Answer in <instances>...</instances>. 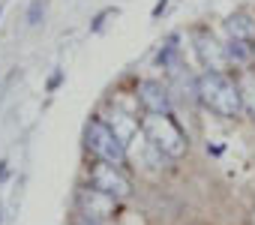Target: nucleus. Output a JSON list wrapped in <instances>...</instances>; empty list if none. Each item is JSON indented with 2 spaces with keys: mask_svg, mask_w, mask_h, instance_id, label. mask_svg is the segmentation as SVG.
Instances as JSON below:
<instances>
[{
  "mask_svg": "<svg viewBox=\"0 0 255 225\" xmlns=\"http://www.w3.org/2000/svg\"><path fill=\"white\" fill-rule=\"evenodd\" d=\"M72 225H99V219H90V216H81V219H75Z\"/></svg>",
  "mask_w": 255,
  "mask_h": 225,
  "instance_id": "13",
  "label": "nucleus"
},
{
  "mask_svg": "<svg viewBox=\"0 0 255 225\" xmlns=\"http://www.w3.org/2000/svg\"><path fill=\"white\" fill-rule=\"evenodd\" d=\"M225 54H228V60H234V63H246V60H252L255 48H252V42L231 39V42H228V48H225Z\"/></svg>",
  "mask_w": 255,
  "mask_h": 225,
  "instance_id": "9",
  "label": "nucleus"
},
{
  "mask_svg": "<svg viewBox=\"0 0 255 225\" xmlns=\"http://www.w3.org/2000/svg\"><path fill=\"white\" fill-rule=\"evenodd\" d=\"M231 39H240V42H255V21L246 15V12H237L225 21Z\"/></svg>",
  "mask_w": 255,
  "mask_h": 225,
  "instance_id": "8",
  "label": "nucleus"
},
{
  "mask_svg": "<svg viewBox=\"0 0 255 225\" xmlns=\"http://www.w3.org/2000/svg\"><path fill=\"white\" fill-rule=\"evenodd\" d=\"M240 96H243V105L249 108V114L255 117V75H240Z\"/></svg>",
  "mask_w": 255,
  "mask_h": 225,
  "instance_id": "10",
  "label": "nucleus"
},
{
  "mask_svg": "<svg viewBox=\"0 0 255 225\" xmlns=\"http://www.w3.org/2000/svg\"><path fill=\"white\" fill-rule=\"evenodd\" d=\"M114 201L117 198H111V195H105V192H99V189H78V204H81V210H84V216H90V219H105L108 213H114Z\"/></svg>",
  "mask_w": 255,
  "mask_h": 225,
  "instance_id": "7",
  "label": "nucleus"
},
{
  "mask_svg": "<svg viewBox=\"0 0 255 225\" xmlns=\"http://www.w3.org/2000/svg\"><path fill=\"white\" fill-rule=\"evenodd\" d=\"M195 48H198V54H201V60L210 66V72H222L225 69V63H228V54L222 51V45L207 33V30H195Z\"/></svg>",
  "mask_w": 255,
  "mask_h": 225,
  "instance_id": "6",
  "label": "nucleus"
},
{
  "mask_svg": "<svg viewBox=\"0 0 255 225\" xmlns=\"http://www.w3.org/2000/svg\"><path fill=\"white\" fill-rule=\"evenodd\" d=\"M144 132L156 150L165 156H183L186 153V135L168 114H147L144 117Z\"/></svg>",
  "mask_w": 255,
  "mask_h": 225,
  "instance_id": "3",
  "label": "nucleus"
},
{
  "mask_svg": "<svg viewBox=\"0 0 255 225\" xmlns=\"http://www.w3.org/2000/svg\"><path fill=\"white\" fill-rule=\"evenodd\" d=\"M84 141H87V150L99 159V162H108V165H123L126 162V150H123V141L117 138V132L102 123V120H90L87 123V132H84Z\"/></svg>",
  "mask_w": 255,
  "mask_h": 225,
  "instance_id": "2",
  "label": "nucleus"
},
{
  "mask_svg": "<svg viewBox=\"0 0 255 225\" xmlns=\"http://www.w3.org/2000/svg\"><path fill=\"white\" fill-rule=\"evenodd\" d=\"M0 12H3V6H0Z\"/></svg>",
  "mask_w": 255,
  "mask_h": 225,
  "instance_id": "15",
  "label": "nucleus"
},
{
  "mask_svg": "<svg viewBox=\"0 0 255 225\" xmlns=\"http://www.w3.org/2000/svg\"><path fill=\"white\" fill-rule=\"evenodd\" d=\"M90 186L111 195V198H129L132 195V183L117 171V165H108V162H99L90 168Z\"/></svg>",
  "mask_w": 255,
  "mask_h": 225,
  "instance_id": "4",
  "label": "nucleus"
},
{
  "mask_svg": "<svg viewBox=\"0 0 255 225\" xmlns=\"http://www.w3.org/2000/svg\"><path fill=\"white\" fill-rule=\"evenodd\" d=\"M6 174H9V171H6V162H0V183L6 180Z\"/></svg>",
  "mask_w": 255,
  "mask_h": 225,
  "instance_id": "14",
  "label": "nucleus"
},
{
  "mask_svg": "<svg viewBox=\"0 0 255 225\" xmlns=\"http://www.w3.org/2000/svg\"><path fill=\"white\" fill-rule=\"evenodd\" d=\"M27 18H30V24H36V21L42 18V0H33V6H30V15H27Z\"/></svg>",
  "mask_w": 255,
  "mask_h": 225,
  "instance_id": "11",
  "label": "nucleus"
},
{
  "mask_svg": "<svg viewBox=\"0 0 255 225\" xmlns=\"http://www.w3.org/2000/svg\"><path fill=\"white\" fill-rule=\"evenodd\" d=\"M60 81H63V72H60V69H57V72H54V75H51V78H48V90H54V87H57V84H60Z\"/></svg>",
  "mask_w": 255,
  "mask_h": 225,
  "instance_id": "12",
  "label": "nucleus"
},
{
  "mask_svg": "<svg viewBox=\"0 0 255 225\" xmlns=\"http://www.w3.org/2000/svg\"><path fill=\"white\" fill-rule=\"evenodd\" d=\"M138 99L147 108V114H168V108H171V93L162 87V81H141Z\"/></svg>",
  "mask_w": 255,
  "mask_h": 225,
  "instance_id": "5",
  "label": "nucleus"
},
{
  "mask_svg": "<svg viewBox=\"0 0 255 225\" xmlns=\"http://www.w3.org/2000/svg\"><path fill=\"white\" fill-rule=\"evenodd\" d=\"M198 99L204 105H210L213 111L225 117H237L243 111V96H240V84L234 78H228L225 72H204L198 78Z\"/></svg>",
  "mask_w": 255,
  "mask_h": 225,
  "instance_id": "1",
  "label": "nucleus"
}]
</instances>
